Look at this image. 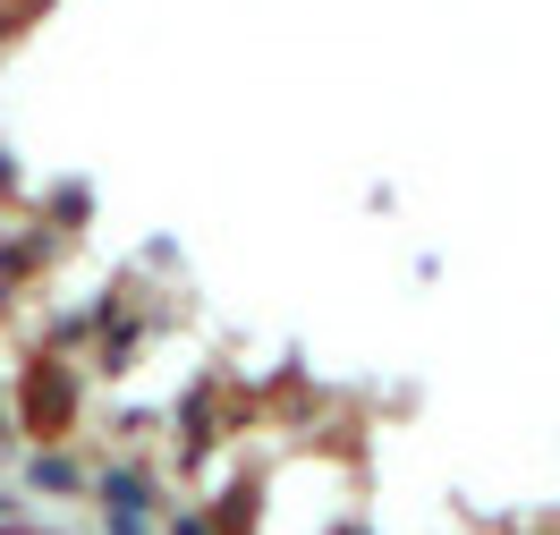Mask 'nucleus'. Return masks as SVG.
I'll list each match as a JSON object with an SVG mask.
<instances>
[{
  "instance_id": "obj_1",
  "label": "nucleus",
  "mask_w": 560,
  "mask_h": 535,
  "mask_svg": "<svg viewBox=\"0 0 560 535\" xmlns=\"http://www.w3.org/2000/svg\"><path fill=\"white\" fill-rule=\"evenodd\" d=\"M94 493H103L119 519H144V510H153V476H137V467H103Z\"/></svg>"
},
{
  "instance_id": "obj_2",
  "label": "nucleus",
  "mask_w": 560,
  "mask_h": 535,
  "mask_svg": "<svg viewBox=\"0 0 560 535\" xmlns=\"http://www.w3.org/2000/svg\"><path fill=\"white\" fill-rule=\"evenodd\" d=\"M26 485H35V493H85V476H77V460H69V451H35Z\"/></svg>"
},
{
  "instance_id": "obj_3",
  "label": "nucleus",
  "mask_w": 560,
  "mask_h": 535,
  "mask_svg": "<svg viewBox=\"0 0 560 535\" xmlns=\"http://www.w3.org/2000/svg\"><path fill=\"white\" fill-rule=\"evenodd\" d=\"M171 535H212V519H205V510H187V519H171Z\"/></svg>"
},
{
  "instance_id": "obj_4",
  "label": "nucleus",
  "mask_w": 560,
  "mask_h": 535,
  "mask_svg": "<svg viewBox=\"0 0 560 535\" xmlns=\"http://www.w3.org/2000/svg\"><path fill=\"white\" fill-rule=\"evenodd\" d=\"M9 433H18V426H9V408H0V442H9Z\"/></svg>"
}]
</instances>
